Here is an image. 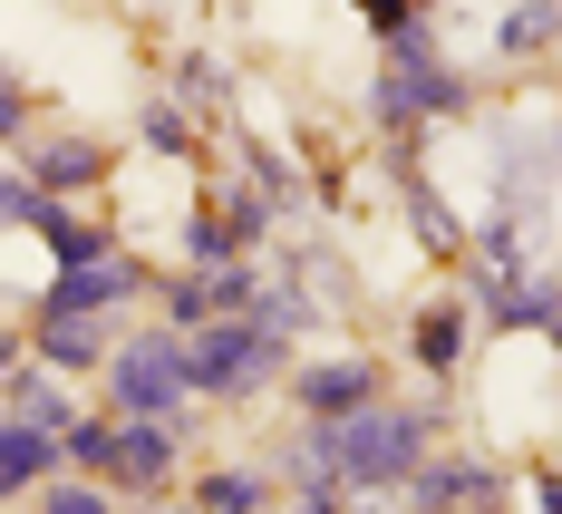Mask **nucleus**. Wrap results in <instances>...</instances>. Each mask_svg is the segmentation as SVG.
<instances>
[{
  "label": "nucleus",
  "instance_id": "20",
  "mask_svg": "<svg viewBox=\"0 0 562 514\" xmlns=\"http://www.w3.org/2000/svg\"><path fill=\"white\" fill-rule=\"evenodd\" d=\"M136 126H146V146H156V156H184V146H194V126H184L175 108H146Z\"/></svg>",
  "mask_w": 562,
  "mask_h": 514
},
{
  "label": "nucleus",
  "instance_id": "3",
  "mask_svg": "<svg viewBox=\"0 0 562 514\" xmlns=\"http://www.w3.org/2000/svg\"><path fill=\"white\" fill-rule=\"evenodd\" d=\"M98 379H108V417H156V427H194L184 417V349L175 331H116V349L98 359Z\"/></svg>",
  "mask_w": 562,
  "mask_h": 514
},
{
  "label": "nucleus",
  "instance_id": "26",
  "mask_svg": "<svg viewBox=\"0 0 562 514\" xmlns=\"http://www.w3.org/2000/svg\"><path fill=\"white\" fill-rule=\"evenodd\" d=\"M0 505H20V485H10V476H0Z\"/></svg>",
  "mask_w": 562,
  "mask_h": 514
},
{
  "label": "nucleus",
  "instance_id": "18",
  "mask_svg": "<svg viewBox=\"0 0 562 514\" xmlns=\"http://www.w3.org/2000/svg\"><path fill=\"white\" fill-rule=\"evenodd\" d=\"M407 224L427 233V253H456V243H465V233H456V214L437 204V185H427V175H407Z\"/></svg>",
  "mask_w": 562,
  "mask_h": 514
},
{
  "label": "nucleus",
  "instance_id": "12",
  "mask_svg": "<svg viewBox=\"0 0 562 514\" xmlns=\"http://www.w3.org/2000/svg\"><path fill=\"white\" fill-rule=\"evenodd\" d=\"M465 331H475L465 301H427V311L407 321V359H417L427 379H456V369H465Z\"/></svg>",
  "mask_w": 562,
  "mask_h": 514
},
{
  "label": "nucleus",
  "instance_id": "17",
  "mask_svg": "<svg viewBox=\"0 0 562 514\" xmlns=\"http://www.w3.org/2000/svg\"><path fill=\"white\" fill-rule=\"evenodd\" d=\"M30 514H126V505H116V485H98V476H49Z\"/></svg>",
  "mask_w": 562,
  "mask_h": 514
},
{
  "label": "nucleus",
  "instance_id": "15",
  "mask_svg": "<svg viewBox=\"0 0 562 514\" xmlns=\"http://www.w3.org/2000/svg\"><path fill=\"white\" fill-rule=\"evenodd\" d=\"M194 514H272V485L252 466H214V476H194Z\"/></svg>",
  "mask_w": 562,
  "mask_h": 514
},
{
  "label": "nucleus",
  "instance_id": "4",
  "mask_svg": "<svg viewBox=\"0 0 562 514\" xmlns=\"http://www.w3.org/2000/svg\"><path fill=\"white\" fill-rule=\"evenodd\" d=\"M465 108V78H456L447 58H437V30L427 20H407L389 40V68H379V126H437V116Z\"/></svg>",
  "mask_w": 562,
  "mask_h": 514
},
{
  "label": "nucleus",
  "instance_id": "24",
  "mask_svg": "<svg viewBox=\"0 0 562 514\" xmlns=\"http://www.w3.org/2000/svg\"><path fill=\"white\" fill-rule=\"evenodd\" d=\"M456 514H505V495H475V505H456Z\"/></svg>",
  "mask_w": 562,
  "mask_h": 514
},
{
  "label": "nucleus",
  "instance_id": "23",
  "mask_svg": "<svg viewBox=\"0 0 562 514\" xmlns=\"http://www.w3.org/2000/svg\"><path fill=\"white\" fill-rule=\"evenodd\" d=\"M20 214H30V185H20V175L0 166V224H20Z\"/></svg>",
  "mask_w": 562,
  "mask_h": 514
},
{
  "label": "nucleus",
  "instance_id": "7",
  "mask_svg": "<svg viewBox=\"0 0 562 514\" xmlns=\"http://www.w3.org/2000/svg\"><path fill=\"white\" fill-rule=\"evenodd\" d=\"M20 349H30L40 369H58V379H78V369H98L116 349V321H98V311H30Z\"/></svg>",
  "mask_w": 562,
  "mask_h": 514
},
{
  "label": "nucleus",
  "instance_id": "2",
  "mask_svg": "<svg viewBox=\"0 0 562 514\" xmlns=\"http://www.w3.org/2000/svg\"><path fill=\"white\" fill-rule=\"evenodd\" d=\"M175 349H184V389L194 399H262L272 379H291V340L262 331L252 311L194 321V331H175Z\"/></svg>",
  "mask_w": 562,
  "mask_h": 514
},
{
  "label": "nucleus",
  "instance_id": "27",
  "mask_svg": "<svg viewBox=\"0 0 562 514\" xmlns=\"http://www.w3.org/2000/svg\"><path fill=\"white\" fill-rule=\"evenodd\" d=\"M0 514H20V505H0Z\"/></svg>",
  "mask_w": 562,
  "mask_h": 514
},
{
  "label": "nucleus",
  "instance_id": "9",
  "mask_svg": "<svg viewBox=\"0 0 562 514\" xmlns=\"http://www.w3.org/2000/svg\"><path fill=\"white\" fill-rule=\"evenodd\" d=\"M475 301L495 311V331H524V340L553 331V282H543V262H514V272H495V282H475Z\"/></svg>",
  "mask_w": 562,
  "mask_h": 514
},
{
  "label": "nucleus",
  "instance_id": "16",
  "mask_svg": "<svg viewBox=\"0 0 562 514\" xmlns=\"http://www.w3.org/2000/svg\"><path fill=\"white\" fill-rule=\"evenodd\" d=\"M553 20H562L553 0H524V10L495 20V49H505V58H543V49H553Z\"/></svg>",
  "mask_w": 562,
  "mask_h": 514
},
{
  "label": "nucleus",
  "instance_id": "5",
  "mask_svg": "<svg viewBox=\"0 0 562 514\" xmlns=\"http://www.w3.org/2000/svg\"><path fill=\"white\" fill-rule=\"evenodd\" d=\"M175 466H184V427H156V417H108V457H98V485H126V495H166Z\"/></svg>",
  "mask_w": 562,
  "mask_h": 514
},
{
  "label": "nucleus",
  "instance_id": "25",
  "mask_svg": "<svg viewBox=\"0 0 562 514\" xmlns=\"http://www.w3.org/2000/svg\"><path fill=\"white\" fill-rule=\"evenodd\" d=\"M10 359H20V331H0V369H10Z\"/></svg>",
  "mask_w": 562,
  "mask_h": 514
},
{
  "label": "nucleus",
  "instance_id": "6",
  "mask_svg": "<svg viewBox=\"0 0 562 514\" xmlns=\"http://www.w3.org/2000/svg\"><path fill=\"white\" fill-rule=\"evenodd\" d=\"M146 262H126V253H98V262H58L49 291H40V311H98V321H116L126 301H146Z\"/></svg>",
  "mask_w": 562,
  "mask_h": 514
},
{
  "label": "nucleus",
  "instance_id": "11",
  "mask_svg": "<svg viewBox=\"0 0 562 514\" xmlns=\"http://www.w3.org/2000/svg\"><path fill=\"white\" fill-rule=\"evenodd\" d=\"M30 194H88V185H108V146L98 136H58V146H30V175H20Z\"/></svg>",
  "mask_w": 562,
  "mask_h": 514
},
{
  "label": "nucleus",
  "instance_id": "10",
  "mask_svg": "<svg viewBox=\"0 0 562 514\" xmlns=\"http://www.w3.org/2000/svg\"><path fill=\"white\" fill-rule=\"evenodd\" d=\"M291 399H301V417H349L359 399H379V369L369 359H311V369H291Z\"/></svg>",
  "mask_w": 562,
  "mask_h": 514
},
{
  "label": "nucleus",
  "instance_id": "22",
  "mask_svg": "<svg viewBox=\"0 0 562 514\" xmlns=\"http://www.w3.org/2000/svg\"><path fill=\"white\" fill-rule=\"evenodd\" d=\"M359 10H369V30H379V40H397V30H407V20H427V10H417V0H359Z\"/></svg>",
  "mask_w": 562,
  "mask_h": 514
},
{
  "label": "nucleus",
  "instance_id": "21",
  "mask_svg": "<svg viewBox=\"0 0 562 514\" xmlns=\"http://www.w3.org/2000/svg\"><path fill=\"white\" fill-rule=\"evenodd\" d=\"M20 136H30V88L0 68V146H20Z\"/></svg>",
  "mask_w": 562,
  "mask_h": 514
},
{
  "label": "nucleus",
  "instance_id": "19",
  "mask_svg": "<svg viewBox=\"0 0 562 514\" xmlns=\"http://www.w3.org/2000/svg\"><path fill=\"white\" fill-rule=\"evenodd\" d=\"M184 243H194V262H243V253H233V233H224V214H214V204H204V214H194V224H184Z\"/></svg>",
  "mask_w": 562,
  "mask_h": 514
},
{
  "label": "nucleus",
  "instance_id": "14",
  "mask_svg": "<svg viewBox=\"0 0 562 514\" xmlns=\"http://www.w3.org/2000/svg\"><path fill=\"white\" fill-rule=\"evenodd\" d=\"M407 485H417V514H456V505H475V495H505L485 466H417Z\"/></svg>",
  "mask_w": 562,
  "mask_h": 514
},
{
  "label": "nucleus",
  "instance_id": "1",
  "mask_svg": "<svg viewBox=\"0 0 562 514\" xmlns=\"http://www.w3.org/2000/svg\"><path fill=\"white\" fill-rule=\"evenodd\" d=\"M427 457H437V407L407 399H359L349 417H311V437H301V466L339 476L349 495H397Z\"/></svg>",
  "mask_w": 562,
  "mask_h": 514
},
{
  "label": "nucleus",
  "instance_id": "8",
  "mask_svg": "<svg viewBox=\"0 0 562 514\" xmlns=\"http://www.w3.org/2000/svg\"><path fill=\"white\" fill-rule=\"evenodd\" d=\"M252 291H262V272H252V262H194L184 282H166V321H175V331L224 321V311H252Z\"/></svg>",
  "mask_w": 562,
  "mask_h": 514
},
{
  "label": "nucleus",
  "instance_id": "13",
  "mask_svg": "<svg viewBox=\"0 0 562 514\" xmlns=\"http://www.w3.org/2000/svg\"><path fill=\"white\" fill-rule=\"evenodd\" d=\"M0 476L30 495V485H49V476H68L58 466V437H40V427H20V417H0Z\"/></svg>",
  "mask_w": 562,
  "mask_h": 514
}]
</instances>
